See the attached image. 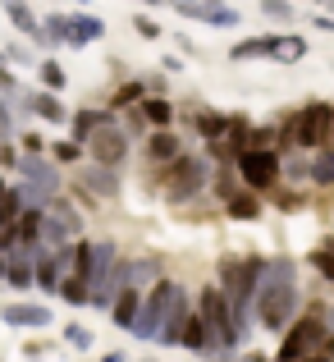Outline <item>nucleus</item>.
I'll list each match as a JSON object with an SVG mask.
<instances>
[{"mask_svg":"<svg viewBox=\"0 0 334 362\" xmlns=\"http://www.w3.org/2000/svg\"><path fill=\"white\" fill-rule=\"evenodd\" d=\"M138 106H142V119L156 124V129H169V119H174V106H169L165 97H142Z\"/></svg>","mask_w":334,"mask_h":362,"instance_id":"23","label":"nucleus"},{"mask_svg":"<svg viewBox=\"0 0 334 362\" xmlns=\"http://www.w3.org/2000/svg\"><path fill=\"white\" fill-rule=\"evenodd\" d=\"M206 23H211V28H234V23H238V9H225V5H220L211 18H206Z\"/></svg>","mask_w":334,"mask_h":362,"instance_id":"37","label":"nucleus"},{"mask_svg":"<svg viewBox=\"0 0 334 362\" xmlns=\"http://www.w3.org/2000/svg\"><path fill=\"white\" fill-rule=\"evenodd\" d=\"M37 74H42V83H46L51 92H60V88H64V69H60L55 60H42V64H37Z\"/></svg>","mask_w":334,"mask_h":362,"instance_id":"32","label":"nucleus"},{"mask_svg":"<svg viewBox=\"0 0 334 362\" xmlns=\"http://www.w3.org/2000/svg\"><path fill=\"white\" fill-rule=\"evenodd\" d=\"M32 101V115H42L46 124H64L69 115H64V106H60V97H51V92H42V97H28Z\"/></svg>","mask_w":334,"mask_h":362,"instance_id":"26","label":"nucleus"},{"mask_svg":"<svg viewBox=\"0 0 334 362\" xmlns=\"http://www.w3.org/2000/svg\"><path fill=\"white\" fill-rule=\"evenodd\" d=\"M330 317H334V312H330Z\"/></svg>","mask_w":334,"mask_h":362,"instance_id":"48","label":"nucleus"},{"mask_svg":"<svg viewBox=\"0 0 334 362\" xmlns=\"http://www.w3.org/2000/svg\"><path fill=\"white\" fill-rule=\"evenodd\" d=\"M193 129L202 133V138L220 142L225 133H229V115H220V110H197V115H193Z\"/></svg>","mask_w":334,"mask_h":362,"instance_id":"22","label":"nucleus"},{"mask_svg":"<svg viewBox=\"0 0 334 362\" xmlns=\"http://www.w3.org/2000/svg\"><path fill=\"white\" fill-rule=\"evenodd\" d=\"M101 362H124V354H106V358H101Z\"/></svg>","mask_w":334,"mask_h":362,"instance_id":"45","label":"nucleus"},{"mask_svg":"<svg viewBox=\"0 0 334 362\" xmlns=\"http://www.w3.org/2000/svg\"><path fill=\"white\" fill-rule=\"evenodd\" d=\"M133 23H138L142 37H160V23H151V18H133Z\"/></svg>","mask_w":334,"mask_h":362,"instance_id":"39","label":"nucleus"},{"mask_svg":"<svg viewBox=\"0 0 334 362\" xmlns=\"http://www.w3.org/2000/svg\"><path fill=\"white\" fill-rule=\"evenodd\" d=\"M169 293H174V280H165V275H160V280L151 284V293L138 303V317H133V335H138V339H156V330H160V317H165Z\"/></svg>","mask_w":334,"mask_h":362,"instance_id":"7","label":"nucleus"},{"mask_svg":"<svg viewBox=\"0 0 334 362\" xmlns=\"http://www.w3.org/2000/svg\"><path fill=\"white\" fill-rule=\"evenodd\" d=\"M225 211H229V221H256V216H261V202H256L252 193H234L225 202Z\"/></svg>","mask_w":334,"mask_h":362,"instance_id":"25","label":"nucleus"},{"mask_svg":"<svg viewBox=\"0 0 334 362\" xmlns=\"http://www.w3.org/2000/svg\"><path fill=\"white\" fill-rule=\"evenodd\" d=\"M88 151H92V160H97V165L119 170L124 156H129V133H119L110 124V129H101V133H92V138H88Z\"/></svg>","mask_w":334,"mask_h":362,"instance_id":"8","label":"nucleus"},{"mask_svg":"<svg viewBox=\"0 0 334 362\" xmlns=\"http://www.w3.org/2000/svg\"><path fill=\"white\" fill-rule=\"evenodd\" d=\"M14 124H9V106H5V97H0V133H9Z\"/></svg>","mask_w":334,"mask_h":362,"instance_id":"42","label":"nucleus"},{"mask_svg":"<svg viewBox=\"0 0 334 362\" xmlns=\"http://www.w3.org/2000/svg\"><path fill=\"white\" fill-rule=\"evenodd\" d=\"M174 9L184 18H197V23H206V18L220 9V0H174Z\"/></svg>","mask_w":334,"mask_h":362,"instance_id":"29","label":"nucleus"},{"mask_svg":"<svg viewBox=\"0 0 334 362\" xmlns=\"http://www.w3.org/2000/svg\"><path fill=\"white\" fill-rule=\"evenodd\" d=\"M5 284H14V289H32V252L28 247H14V252L5 257V275H0Z\"/></svg>","mask_w":334,"mask_h":362,"instance_id":"14","label":"nucleus"},{"mask_svg":"<svg viewBox=\"0 0 334 362\" xmlns=\"http://www.w3.org/2000/svg\"><path fill=\"white\" fill-rule=\"evenodd\" d=\"M18 170H23L28 188H37V193H46V197H60V175H55L51 160H42V156H23V160H18Z\"/></svg>","mask_w":334,"mask_h":362,"instance_id":"11","label":"nucleus"},{"mask_svg":"<svg viewBox=\"0 0 334 362\" xmlns=\"http://www.w3.org/2000/svg\"><path fill=\"white\" fill-rule=\"evenodd\" d=\"M138 303H142V293L124 284V289L110 298V321H114V326H124V330H133V317H138Z\"/></svg>","mask_w":334,"mask_h":362,"instance_id":"17","label":"nucleus"},{"mask_svg":"<svg viewBox=\"0 0 334 362\" xmlns=\"http://www.w3.org/2000/svg\"><path fill=\"white\" fill-rule=\"evenodd\" d=\"M215 193H220V202H229V197L238 193V188H234V175H220V179H215Z\"/></svg>","mask_w":334,"mask_h":362,"instance_id":"38","label":"nucleus"},{"mask_svg":"<svg viewBox=\"0 0 334 362\" xmlns=\"http://www.w3.org/2000/svg\"><path fill=\"white\" fill-rule=\"evenodd\" d=\"M69 18V46H88L106 37V18L92 14V9H78V14H64Z\"/></svg>","mask_w":334,"mask_h":362,"instance_id":"12","label":"nucleus"},{"mask_svg":"<svg viewBox=\"0 0 334 362\" xmlns=\"http://www.w3.org/2000/svg\"><path fill=\"white\" fill-rule=\"evenodd\" d=\"M142 5H160V0H142Z\"/></svg>","mask_w":334,"mask_h":362,"instance_id":"46","label":"nucleus"},{"mask_svg":"<svg viewBox=\"0 0 334 362\" xmlns=\"http://www.w3.org/2000/svg\"><path fill=\"white\" fill-rule=\"evenodd\" d=\"M78 188L88 197H119V170H106V165L78 170Z\"/></svg>","mask_w":334,"mask_h":362,"instance_id":"13","label":"nucleus"},{"mask_svg":"<svg viewBox=\"0 0 334 362\" xmlns=\"http://www.w3.org/2000/svg\"><path fill=\"white\" fill-rule=\"evenodd\" d=\"M0 321L14 330H46L51 326V308L46 303H9L5 312H0Z\"/></svg>","mask_w":334,"mask_h":362,"instance_id":"10","label":"nucleus"},{"mask_svg":"<svg viewBox=\"0 0 334 362\" xmlns=\"http://www.w3.org/2000/svg\"><path fill=\"white\" fill-rule=\"evenodd\" d=\"M0 9H5V18H9V23H14L23 37H37L42 18L32 14V5H28V0H0Z\"/></svg>","mask_w":334,"mask_h":362,"instance_id":"18","label":"nucleus"},{"mask_svg":"<svg viewBox=\"0 0 334 362\" xmlns=\"http://www.w3.org/2000/svg\"><path fill=\"white\" fill-rule=\"evenodd\" d=\"M188 317H193V303H188V293L174 284V293H169V303H165V317H160L156 339H160V344H179V335H184Z\"/></svg>","mask_w":334,"mask_h":362,"instance_id":"9","label":"nucleus"},{"mask_svg":"<svg viewBox=\"0 0 334 362\" xmlns=\"http://www.w3.org/2000/svg\"><path fill=\"white\" fill-rule=\"evenodd\" d=\"M316 28H326V33H334V18H330V14H321V18H316Z\"/></svg>","mask_w":334,"mask_h":362,"instance_id":"43","label":"nucleus"},{"mask_svg":"<svg viewBox=\"0 0 334 362\" xmlns=\"http://www.w3.org/2000/svg\"><path fill=\"white\" fill-rule=\"evenodd\" d=\"M215 362H266V358H215Z\"/></svg>","mask_w":334,"mask_h":362,"instance_id":"44","label":"nucleus"},{"mask_svg":"<svg viewBox=\"0 0 334 362\" xmlns=\"http://www.w3.org/2000/svg\"><path fill=\"white\" fill-rule=\"evenodd\" d=\"M234 165H238V175H243V184L252 188V193H266V188H275V179H280V151H275V147L238 151Z\"/></svg>","mask_w":334,"mask_h":362,"instance_id":"6","label":"nucleus"},{"mask_svg":"<svg viewBox=\"0 0 334 362\" xmlns=\"http://www.w3.org/2000/svg\"><path fill=\"white\" fill-rule=\"evenodd\" d=\"M330 326L321 317V308H311V317H293V326L284 330V344H280V362H302L311 358L321 344H326Z\"/></svg>","mask_w":334,"mask_h":362,"instance_id":"4","label":"nucleus"},{"mask_svg":"<svg viewBox=\"0 0 334 362\" xmlns=\"http://www.w3.org/2000/svg\"><path fill=\"white\" fill-rule=\"evenodd\" d=\"M174 156H184V151H179V138L169 129L147 133V160H151V165H169Z\"/></svg>","mask_w":334,"mask_h":362,"instance_id":"15","label":"nucleus"},{"mask_svg":"<svg viewBox=\"0 0 334 362\" xmlns=\"http://www.w3.org/2000/svg\"><path fill=\"white\" fill-rule=\"evenodd\" d=\"M307 179L321 188H334V147H321V156L307 165Z\"/></svg>","mask_w":334,"mask_h":362,"instance_id":"24","label":"nucleus"},{"mask_svg":"<svg viewBox=\"0 0 334 362\" xmlns=\"http://www.w3.org/2000/svg\"><path fill=\"white\" fill-rule=\"evenodd\" d=\"M69 124H73V142L83 147V142H88L92 133L110 129V124H114V115H110V110H78V115H73Z\"/></svg>","mask_w":334,"mask_h":362,"instance_id":"16","label":"nucleus"},{"mask_svg":"<svg viewBox=\"0 0 334 362\" xmlns=\"http://www.w3.org/2000/svg\"><path fill=\"white\" fill-rule=\"evenodd\" d=\"M280 175H289V179H307V160H302V156L280 160Z\"/></svg>","mask_w":334,"mask_h":362,"instance_id":"36","label":"nucleus"},{"mask_svg":"<svg viewBox=\"0 0 334 362\" xmlns=\"http://www.w3.org/2000/svg\"><path fill=\"white\" fill-rule=\"evenodd\" d=\"M307 262H311V271H321V280H330V284H334V252H330V247H316Z\"/></svg>","mask_w":334,"mask_h":362,"instance_id":"31","label":"nucleus"},{"mask_svg":"<svg viewBox=\"0 0 334 362\" xmlns=\"http://www.w3.org/2000/svg\"><path fill=\"white\" fill-rule=\"evenodd\" d=\"M206 184H211V170L197 156H174L169 165H160V188H165L169 202H188V197H197Z\"/></svg>","mask_w":334,"mask_h":362,"instance_id":"3","label":"nucleus"},{"mask_svg":"<svg viewBox=\"0 0 334 362\" xmlns=\"http://www.w3.org/2000/svg\"><path fill=\"white\" fill-rule=\"evenodd\" d=\"M160 280V266L151 257H138V262H124V284L129 289H142V284H156Z\"/></svg>","mask_w":334,"mask_h":362,"instance_id":"19","label":"nucleus"},{"mask_svg":"<svg viewBox=\"0 0 334 362\" xmlns=\"http://www.w3.org/2000/svg\"><path fill=\"white\" fill-rule=\"evenodd\" d=\"M142 97H147V83H138V78L124 83V88H114V97H110V115H114V110H124V106H138Z\"/></svg>","mask_w":334,"mask_h":362,"instance_id":"28","label":"nucleus"},{"mask_svg":"<svg viewBox=\"0 0 334 362\" xmlns=\"http://www.w3.org/2000/svg\"><path fill=\"white\" fill-rule=\"evenodd\" d=\"M64 339H69L73 349H92V330L88 326H69V330H64Z\"/></svg>","mask_w":334,"mask_h":362,"instance_id":"35","label":"nucleus"},{"mask_svg":"<svg viewBox=\"0 0 334 362\" xmlns=\"http://www.w3.org/2000/svg\"><path fill=\"white\" fill-rule=\"evenodd\" d=\"M73 5H88V0H73Z\"/></svg>","mask_w":334,"mask_h":362,"instance_id":"47","label":"nucleus"},{"mask_svg":"<svg viewBox=\"0 0 334 362\" xmlns=\"http://www.w3.org/2000/svg\"><path fill=\"white\" fill-rule=\"evenodd\" d=\"M302 55H307V42H302L298 33L270 37V60H280V64H293V60H302Z\"/></svg>","mask_w":334,"mask_h":362,"instance_id":"20","label":"nucleus"},{"mask_svg":"<svg viewBox=\"0 0 334 362\" xmlns=\"http://www.w3.org/2000/svg\"><path fill=\"white\" fill-rule=\"evenodd\" d=\"M23 147H28V156H37V151H42V138H37V133H23Z\"/></svg>","mask_w":334,"mask_h":362,"instance_id":"41","label":"nucleus"},{"mask_svg":"<svg viewBox=\"0 0 334 362\" xmlns=\"http://www.w3.org/2000/svg\"><path fill=\"white\" fill-rule=\"evenodd\" d=\"M298 262L293 257H270L261 266V284H256L252 298V317L256 326L266 330H289L293 317H298Z\"/></svg>","mask_w":334,"mask_h":362,"instance_id":"1","label":"nucleus"},{"mask_svg":"<svg viewBox=\"0 0 334 362\" xmlns=\"http://www.w3.org/2000/svg\"><path fill=\"white\" fill-rule=\"evenodd\" d=\"M261 55H270V37H243L229 51V60H261Z\"/></svg>","mask_w":334,"mask_h":362,"instance_id":"27","label":"nucleus"},{"mask_svg":"<svg viewBox=\"0 0 334 362\" xmlns=\"http://www.w3.org/2000/svg\"><path fill=\"white\" fill-rule=\"evenodd\" d=\"M55 160H64V165H78V160H83V147H78V142H55Z\"/></svg>","mask_w":334,"mask_h":362,"instance_id":"34","label":"nucleus"},{"mask_svg":"<svg viewBox=\"0 0 334 362\" xmlns=\"http://www.w3.org/2000/svg\"><path fill=\"white\" fill-rule=\"evenodd\" d=\"M330 133H334L330 101H307L298 115H289V124H284V142H293V147H326Z\"/></svg>","mask_w":334,"mask_h":362,"instance_id":"2","label":"nucleus"},{"mask_svg":"<svg viewBox=\"0 0 334 362\" xmlns=\"http://www.w3.org/2000/svg\"><path fill=\"white\" fill-rule=\"evenodd\" d=\"M60 298L69 303V308H83V303H88V284L69 275V280H60Z\"/></svg>","mask_w":334,"mask_h":362,"instance_id":"30","label":"nucleus"},{"mask_svg":"<svg viewBox=\"0 0 334 362\" xmlns=\"http://www.w3.org/2000/svg\"><path fill=\"white\" fill-rule=\"evenodd\" d=\"M37 42L42 46H69V18L64 14H46V23L37 28Z\"/></svg>","mask_w":334,"mask_h":362,"instance_id":"21","label":"nucleus"},{"mask_svg":"<svg viewBox=\"0 0 334 362\" xmlns=\"http://www.w3.org/2000/svg\"><path fill=\"white\" fill-rule=\"evenodd\" d=\"M114 266H119V247L110 239L92 243V275H88V303H97V308H110V298L119 293V284H114Z\"/></svg>","mask_w":334,"mask_h":362,"instance_id":"5","label":"nucleus"},{"mask_svg":"<svg viewBox=\"0 0 334 362\" xmlns=\"http://www.w3.org/2000/svg\"><path fill=\"white\" fill-rule=\"evenodd\" d=\"M0 165H18V156H14V147H9V142H0Z\"/></svg>","mask_w":334,"mask_h":362,"instance_id":"40","label":"nucleus"},{"mask_svg":"<svg viewBox=\"0 0 334 362\" xmlns=\"http://www.w3.org/2000/svg\"><path fill=\"white\" fill-rule=\"evenodd\" d=\"M261 14H266V18H280V23H289V18H293V5H289V0H261Z\"/></svg>","mask_w":334,"mask_h":362,"instance_id":"33","label":"nucleus"}]
</instances>
